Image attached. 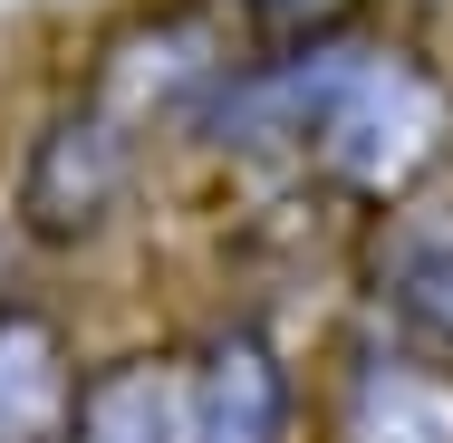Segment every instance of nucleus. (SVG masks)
I'll list each match as a JSON object with an SVG mask.
<instances>
[{
    "mask_svg": "<svg viewBox=\"0 0 453 443\" xmlns=\"http://www.w3.org/2000/svg\"><path fill=\"white\" fill-rule=\"evenodd\" d=\"M193 135L232 155H289L338 202H405L453 155V78L405 39H289L232 58L193 106Z\"/></svg>",
    "mask_w": 453,
    "mask_h": 443,
    "instance_id": "obj_1",
    "label": "nucleus"
},
{
    "mask_svg": "<svg viewBox=\"0 0 453 443\" xmlns=\"http://www.w3.org/2000/svg\"><path fill=\"white\" fill-rule=\"evenodd\" d=\"M135 155H145V126H135L106 88H78L39 135H29V164H19V232H29L39 251H88L96 232L126 212V193H135Z\"/></svg>",
    "mask_w": 453,
    "mask_h": 443,
    "instance_id": "obj_2",
    "label": "nucleus"
},
{
    "mask_svg": "<svg viewBox=\"0 0 453 443\" xmlns=\"http://www.w3.org/2000/svg\"><path fill=\"white\" fill-rule=\"evenodd\" d=\"M58 443H193V348H135L88 366Z\"/></svg>",
    "mask_w": 453,
    "mask_h": 443,
    "instance_id": "obj_3",
    "label": "nucleus"
},
{
    "mask_svg": "<svg viewBox=\"0 0 453 443\" xmlns=\"http://www.w3.org/2000/svg\"><path fill=\"white\" fill-rule=\"evenodd\" d=\"M289 415H299V386L251 318L193 348V443H289Z\"/></svg>",
    "mask_w": 453,
    "mask_h": 443,
    "instance_id": "obj_4",
    "label": "nucleus"
},
{
    "mask_svg": "<svg viewBox=\"0 0 453 443\" xmlns=\"http://www.w3.org/2000/svg\"><path fill=\"white\" fill-rule=\"evenodd\" d=\"M338 443H453V356L444 348H366L338 386Z\"/></svg>",
    "mask_w": 453,
    "mask_h": 443,
    "instance_id": "obj_5",
    "label": "nucleus"
},
{
    "mask_svg": "<svg viewBox=\"0 0 453 443\" xmlns=\"http://www.w3.org/2000/svg\"><path fill=\"white\" fill-rule=\"evenodd\" d=\"M78 405L68 328L39 299H0V443H58Z\"/></svg>",
    "mask_w": 453,
    "mask_h": 443,
    "instance_id": "obj_6",
    "label": "nucleus"
},
{
    "mask_svg": "<svg viewBox=\"0 0 453 443\" xmlns=\"http://www.w3.org/2000/svg\"><path fill=\"white\" fill-rule=\"evenodd\" d=\"M203 10H222L251 49H289V39H328V29H357L366 0H203Z\"/></svg>",
    "mask_w": 453,
    "mask_h": 443,
    "instance_id": "obj_7",
    "label": "nucleus"
},
{
    "mask_svg": "<svg viewBox=\"0 0 453 443\" xmlns=\"http://www.w3.org/2000/svg\"><path fill=\"white\" fill-rule=\"evenodd\" d=\"M395 318H405L425 348L453 356V241H434V251H415V261L395 270Z\"/></svg>",
    "mask_w": 453,
    "mask_h": 443,
    "instance_id": "obj_8",
    "label": "nucleus"
}]
</instances>
